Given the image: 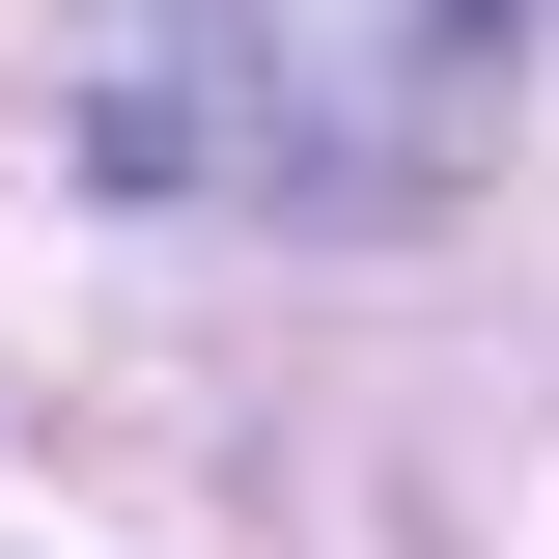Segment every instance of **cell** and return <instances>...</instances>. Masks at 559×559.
<instances>
[{"label":"cell","mask_w":559,"mask_h":559,"mask_svg":"<svg viewBox=\"0 0 559 559\" xmlns=\"http://www.w3.org/2000/svg\"><path fill=\"white\" fill-rule=\"evenodd\" d=\"M532 84V0H57V140L140 224H419Z\"/></svg>","instance_id":"cell-1"}]
</instances>
